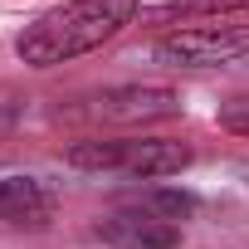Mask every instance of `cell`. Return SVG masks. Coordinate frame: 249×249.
I'll return each instance as SVG.
<instances>
[{"mask_svg": "<svg viewBox=\"0 0 249 249\" xmlns=\"http://www.w3.org/2000/svg\"><path fill=\"white\" fill-rule=\"evenodd\" d=\"M137 15H142V0H64L20 30L15 54L30 69H59L117 39Z\"/></svg>", "mask_w": 249, "mask_h": 249, "instance_id": "1", "label": "cell"}, {"mask_svg": "<svg viewBox=\"0 0 249 249\" xmlns=\"http://www.w3.org/2000/svg\"><path fill=\"white\" fill-rule=\"evenodd\" d=\"M69 166L161 181V176H181L191 166V147L166 142V137H112V142L107 137H93V142H73L69 147Z\"/></svg>", "mask_w": 249, "mask_h": 249, "instance_id": "2", "label": "cell"}, {"mask_svg": "<svg viewBox=\"0 0 249 249\" xmlns=\"http://www.w3.org/2000/svg\"><path fill=\"white\" fill-rule=\"evenodd\" d=\"M152 54L166 69H220L249 54V25H186L161 35Z\"/></svg>", "mask_w": 249, "mask_h": 249, "instance_id": "3", "label": "cell"}, {"mask_svg": "<svg viewBox=\"0 0 249 249\" xmlns=\"http://www.w3.org/2000/svg\"><path fill=\"white\" fill-rule=\"evenodd\" d=\"M98 239L112 244V249H176L181 225H171L161 215H147L142 205H122V210L98 220Z\"/></svg>", "mask_w": 249, "mask_h": 249, "instance_id": "4", "label": "cell"}, {"mask_svg": "<svg viewBox=\"0 0 249 249\" xmlns=\"http://www.w3.org/2000/svg\"><path fill=\"white\" fill-rule=\"evenodd\" d=\"M93 112L107 122H157V117H176L181 112V93L176 88H152V83H132V88H107L93 98Z\"/></svg>", "mask_w": 249, "mask_h": 249, "instance_id": "5", "label": "cell"}, {"mask_svg": "<svg viewBox=\"0 0 249 249\" xmlns=\"http://www.w3.org/2000/svg\"><path fill=\"white\" fill-rule=\"evenodd\" d=\"M54 196L35 176H5L0 181V225H49Z\"/></svg>", "mask_w": 249, "mask_h": 249, "instance_id": "6", "label": "cell"}, {"mask_svg": "<svg viewBox=\"0 0 249 249\" xmlns=\"http://www.w3.org/2000/svg\"><path fill=\"white\" fill-rule=\"evenodd\" d=\"M132 205H142L147 215H161V220L181 225V220L196 210V196H191V191H181V186H152V191H142Z\"/></svg>", "mask_w": 249, "mask_h": 249, "instance_id": "7", "label": "cell"}, {"mask_svg": "<svg viewBox=\"0 0 249 249\" xmlns=\"http://www.w3.org/2000/svg\"><path fill=\"white\" fill-rule=\"evenodd\" d=\"M249 10V0H166L152 10V20H196V15H234Z\"/></svg>", "mask_w": 249, "mask_h": 249, "instance_id": "8", "label": "cell"}, {"mask_svg": "<svg viewBox=\"0 0 249 249\" xmlns=\"http://www.w3.org/2000/svg\"><path fill=\"white\" fill-rule=\"evenodd\" d=\"M215 122H220L225 132H234V137H249V93L225 98V103H220V112H215Z\"/></svg>", "mask_w": 249, "mask_h": 249, "instance_id": "9", "label": "cell"}]
</instances>
